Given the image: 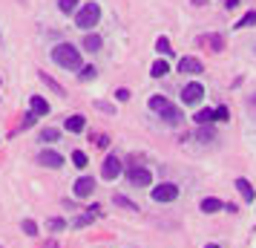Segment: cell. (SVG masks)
<instances>
[{"mask_svg": "<svg viewBox=\"0 0 256 248\" xmlns=\"http://www.w3.org/2000/svg\"><path fill=\"white\" fill-rule=\"evenodd\" d=\"M52 61L58 67H64V70H81V52L72 44H58L52 49Z\"/></svg>", "mask_w": 256, "mask_h": 248, "instance_id": "6da1fadb", "label": "cell"}, {"mask_svg": "<svg viewBox=\"0 0 256 248\" xmlns=\"http://www.w3.org/2000/svg\"><path fill=\"white\" fill-rule=\"evenodd\" d=\"M98 18H101V9H98V3H86L81 12L75 15V24L81 26V29H92L98 24Z\"/></svg>", "mask_w": 256, "mask_h": 248, "instance_id": "7a4b0ae2", "label": "cell"}, {"mask_svg": "<svg viewBox=\"0 0 256 248\" xmlns=\"http://www.w3.org/2000/svg\"><path fill=\"white\" fill-rule=\"evenodd\" d=\"M127 176H130V182H132L136 188H150V182H152V173L147 170V167H141V165L130 167Z\"/></svg>", "mask_w": 256, "mask_h": 248, "instance_id": "3957f363", "label": "cell"}, {"mask_svg": "<svg viewBox=\"0 0 256 248\" xmlns=\"http://www.w3.org/2000/svg\"><path fill=\"white\" fill-rule=\"evenodd\" d=\"M202 95H204V87H202L198 81L187 84L184 90H182V104L193 107V104H198V101H202Z\"/></svg>", "mask_w": 256, "mask_h": 248, "instance_id": "277c9868", "label": "cell"}, {"mask_svg": "<svg viewBox=\"0 0 256 248\" xmlns=\"http://www.w3.org/2000/svg\"><path fill=\"white\" fill-rule=\"evenodd\" d=\"M176 196H178V188H176L173 182H162V185L152 188V199L156 202H173Z\"/></svg>", "mask_w": 256, "mask_h": 248, "instance_id": "5b68a950", "label": "cell"}, {"mask_svg": "<svg viewBox=\"0 0 256 248\" xmlns=\"http://www.w3.org/2000/svg\"><path fill=\"white\" fill-rule=\"evenodd\" d=\"M121 170H124V165H121V159H118L116 153H110V156L104 159V167H101V176L112 182V179H118V173H121Z\"/></svg>", "mask_w": 256, "mask_h": 248, "instance_id": "8992f818", "label": "cell"}, {"mask_svg": "<svg viewBox=\"0 0 256 248\" xmlns=\"http://www.w3.org/2000/svg\"><path fill=\"white\" fill-rule=\"evenodd\" d=\"M38 162L44 167H52V170H58V167H64V156L55 153V150H40L38 153Z\"/></svg>", "mask_w": 256, "mask_h": 248, "instance_id": "52a82bcc", "label": "cell"}, {"mask_svg": "<svg viewBox=\"0 0 256 248\" xmlns=\"http://www.w3.org/2000/svg\"><path fill=\"white\" fill-rule=\"evenodd\" d=\"M178 72H184V75H198V72H202V61L193 58V55H184V58L178 61Z\"/></svg>", "mask_w": 256, "mask_h": 248, "instance_id": "ba28073f", "label": "cell"}, {"mask_svg": "<svg viewBox=\"0 0 256 248\" xmlns=\"http://www.w3.org/2000/svg\"><path fill=\"white\" fill-rule=\"evenodd\" d=\"M72 188H75V196H81V199H84V196H90V193L95 190V179L92 176H81Z\"/></svg>", "mask_w": 256, "mask_h": 248, "instance_id": "9c48e42d", "label": "cell"}, {"mask_svg": "<svg viewBox=\"0 0 256 248\" xmlns=\"http://www.w3.org/2000/svg\"><path fill=\"white\" fill-rule=\"evenodd\" d=\"M98 211H101L98 205H90L86 213H81V216H75V219H72V228H84V225H90L92 219H98Z\"/></svg>", "mask_w": 256, "mask_h": 248, "instance_id": "30bf717a", "label": "cell"}, {"mask_svg": "<svg viewBox=\"0 0 256 248\" xmlns=\"http://www.w3.org/2000/svg\"><path fill=\"white\" fill-rule=\"evenodd\" d=\"M162 118L170 124V127H176V124L182 121V110H178V107H173V104H167V107L162 110Z\"/></svg>", "mask_w": 256, "mask_h": 248, "instance_id": "8fae6325", "label": "cell"}, {"mask_svg": "<svg viewBox=\"0 0 256 248\" xmlns=\"http://www.w3.org/2000/svg\"><path fill=\"white\" fill-rule=\"evenodd\" d=\"M236 190H239V193H242V199L244 202H254L256 199V193H254V188H250V182H248V179H236Z\"/></svg>", "mask_w": 256, "mask_h": 248, "instance_id": "7c38bea8", "label": "cell"}, {"mask_svg": "<svg viewBox=\"0 0 256 248\" xmlns=\"http://www.w3.org/2000/svg\"><path fill=\"white\" fill-rule=\"evenodd\" d=\"M222 208H224V202L216 199V196H208V199H202V211H204V213H216V211H222Z\"/></svg>", "mask_w": 256, "mask_h": 248, "instance_id": "4fadbf2b", "label": "cell"}, {"mask_svg": "<svg viewBox=\"0 0 256 248\" xmlns=\"http://www.w3.org/2000/svg\"><path fill=\"white\" fill-rule=\"evenodd\" d=\"M29 104H32V113H35V116H46V113H49V101H44L40 95H32V101H29Z\"/></svg>", "mask_w": 256, "mask_h": 248, "instance_id": "5bb4252c", "label": "cell"}, {"mask_svg": "<svg viewBox=\"0 0 256 248\" xmlns=\"http://www.w3.org/2000/svg\"><path fill=\"white\" fill-rule=\"evenodd\" d=\"M64 127L70 133H81L84 130V116H70L66 121H64Z\"/></svg>", "mask_w": 256, "mask_h": 248, "instance_id": "9a60e30c", "label": "cell"}, {"mask_svg": "<svg viewBox=\"0 0 256 248\" xmlns=\"http://www.w3.org/2000/svg\"><path fill=\"white\" fill-rule=\"evenodd\" d=\"M196 121L202 124V127H204V124H213V121H216V110H210V107H208V110H198Z\"/></svg>", "mask_w": 256, "mask_h": 248, "instance_id": "2e32d148", "label": "cell"}, {"mask_svg": "<svg viewBox=\"0 0 256 248\" xmlns=\"http://www.w3.org/2000/svg\"><path fill=\"white\" fill-rule=\"evenodd\" d=\"M167 72H170V67H167V61H156V64L150 67V75H152V78H164Z\"/></svg>", "mask_w": 256, "mask_h": 248, "instance_id": "e0dca14e", "label": "cell"}, {"mask_svg": "<svg viewBox=\"0 0 256 248\" xmlns=\"http://www.w3.org/2000/svg\"><path fill=\"white\" fill-rule=\"evenodd\" d=\"M84 49H86V52H98V49H101V38L98 35H86L84 38Z\"/></svg>", "mask_w": 256, "mask_h": 248, "instance_id": "ac0fdd59", "label": "cell"}, {"mask_svg": "<svg viewBox=\"0 0 256 248\" xmlns=\"http://www.w3.org/2000/svg\"><path fill=\"white\" fill-rule=\"evenodd\" d=\"M60 130L58 127H46V130H40V142H58Z\"/></svg>", "mask_w": 256, "mask_h": 248, "instance_id": "d6986e66", "label": "cell"}, {"mask_svg": "<svg viewBox=\"0 0 256 248\" xmlns=\"http://www.w3.org/2000/svg\"><path fill=\"white\" fill-rule=\"evenodd\" d=\"M167 104H170V101H167L164 95H152V98H150V110H156V113H162Z\"/></svg>", "mask_w": 256, "mask_h": 248, "instance_id": "ffe728a7", "label": "cell"}, {"mask_svg": "<svg viewBox=\"0 0 256 248\" xmlns=\"http://www.w3.org/2000/svg\"><path fill=\"white\" fill-rule=\"evenodd\" d=\"M116 205H118V208H127V211H138V205H136V202H130L127 196H118V193H116Z\"/></svg>", "mask_w": 256, "mask_h": 248, "instance_id": "44dd1931", "label": "cell"}, {"mask_svg": "<svg viewBox=\"0 0 256 248\" xmlns=\"http://www.w3.org/2000/svg\"><path fill=\"white\" fill-rule=\"evenodd\" d=\"M204 41L210 44V49H213V52H219V49L224 47V38H222V35H210V38H204Z\"/></svg>", "mask_w": 256, "mask_h": 248, "instance_id": "7402d4cb", "label": "cell"}, {"mask_svg": "<svg viewBox=\"0 0 256 248\" xmlns=\"http://www.w3.org/2000/svg\"><path fill=\"white\" fill-rule=\"evenodd\" d=\"M46 228H49V231H64V228H66V222H64L60 216H52V219H46Z\"/></svg>", "mask_w": 256, "mask_h": 248, "instance_id": "603a6c76", "label": "cell"}, {"mask_svg": "<svg viewBox=\"0 0 256 248\" xmlns=\"http://www.w3.org/2000/svg\"><path fill=\"white\" fill-rule=\"evenodd\" d=\"M58 6H60V12L64 15H72L75 12V6H78V0H58Z\"/></svg>", "mask_w": 256, "mask_h": 248, "instance_id": "cb8c5ba5", "label": "cell"}, {"mask_svg": "<svg viewBox=\"0 0 256 248\" xmlns=\"http://www.w3.org/2000/svg\"><path fill=\"white\" fill-rule=\"evenodd\" d=\"M156 52L170 55V52H173V49H170V41H167V38H158V41H156Z\"/></svg>", "mask_w": 256, "mask_h": 248, "instance_id": "d4e9b609", "label": "cell"}, {"mask_svg": "<svg viewBox=\"0 0 256 248\" xmlns=\"http://www.w3.org/2000/svg\"><path fill=\"white\" fill-rule=\"evenodd\" d=\"M254 24H256V9H254V12L244 15V18H242V21H239L236 26H239V29H248V26H254Z\"/></svg>", "mask_w": 256, "mask_h": 248, "instance_id": "484cf974", "label": "cell"}, {"mask_svg": "<svg viewBox=\"0 0 256 248\" xmlns=\"http://www.w3.org/2000/svg\"><path fill=\"white\" fill-rule=\"evenodd\" d=\"M40 81H44V84H49V87H52V90H55L58 95H64V87H60L58 81H52V78H49L46 72H40Z\"/></svg>", "mask_w": 256, "mask_h": 248, "instance_id": "4316f807", "label": "cell"}, {"mask_svg": "<svg viewBox=\"0 0 256 248\" xmlns=\"http://www.w3.org/2000/svg\"><path fill=\"white\" fill-rule=\"evenodd\" d=\"M95 75H98L95 67H81V81H92Z\"/></svg>", "mask_w": 256, "mask_h": 248, "instance_id": "83f0119b", "label": "cell"}, {"mask_svg": "<svg viewBox=\"0 0 256 248\" xmlns=\"http://www.w3.org/2000/svg\"><path fill=\"white\" fill-rule=\"evenodd\" d=\"M72 162H75V167H86V153L84 150H75L72 153Z\"/></svg>", "mask_w": 256, "mask_h": 248, "instance_id": "f1b7e54d", "label": "cell"}, {"mask_svg": "<svg viewBox=\"0 0 256 248\" xmlns=\"http://www.w3.org/2000/svg\"><path fill=\"white\" fill-rule=\"evenodd\" d=\"M20 228H24L26 236H35V234H38V225L32 222V219H24V225H20Z\"/></svg>", "mask_w": 256, "mask_h": 248, "instance_id": "f546056e", "label": "cell"}, {"mask_svg": "<svg viewBox=\"0 0 256 248\" xmlns=\"http://www.w3.org/2000/svg\"><path fill=\"white\" fill-rule=\"evenodd\" d=\"M35 121H38V116H35V113H26V116H24V121H20V127H24V130H29V127H35Z\"/></svg>", "mask_w": 256, "mask_h": 248, "instance_id": "4dcf8cb0", "label": "cell"}, {"mask_svg": "<svg viewBox=\"0 0 256 248\" xmlns=\"http://www.w3.org/2000/svg\"><path fill=\"white\" fill-rule=\"evenodd\" d=\"M198 139H202V142H213V139H216V133L208 130V127H202V130H198Z\"/></svg>", "mask_w": 256, "mask_h": 248, "instance_id": "1f68e13d", "label": "cell"}, {"mask_svg": "<svg viewBox=\"0 0 256 248\" xmlns=\"http://www.w3.org/2000/svg\"><path fill=\"white\" fill-rule=\"evenodd\" d=\"M228 116H230L228 107H216V121H228Z\"/></svg>", "mask_w": 256, "mask_h": 248, "instance_id": "d6a6232c", "label": "cell"}, {"mask_svg": "<svg viewBox=\"0 0 256 248\" xmlns=\"http://www.w3.org/2000/svg\"><path fill=\"white\" fill-rule=\"evenodd\" d=\"M116 98H118V101H130V90H124V87H121V90L116 93Z\"/></svg>", "mask_w": 256, "mask_h": 248, "instance_id": "836d02e7", "label": "cell"}, {"mask_svg": "<svg viewBox=\"0 0 256 248\" xmlns=\"http://www.w3.org/2000/svg\"><path fill=\"white\" fill-rule=\"evenodd\" d=\"M92 142L98 144V147H106V144H110V139H106V136H92Z\"/></svg>", "mask_w": 256, "mask_h": 248, "instance_id": "e575fe53", "label": "cell"}, {"mask_svg": "<svg viewBox=\"0 0 256 248\" xmlns=\"http://www.w3.org/2000/svg\"><path fill=\"white\" fill-rule=\"evenodd\" d=\"M95 107H98V110H104V113H112V104H106V101H98Z\"/></svg>", "mask_w": 256, "mask_h": 248, "instance_id": "d590c367", "label": "cell"}, {"mask_svg": "<svg viewBox=\"0 0 256 248\" xmlns=\"http://www.w3.org/2000/svg\"><path fill=\"white\" fill-rule=\"evenodd\" d=\"M224 6H228V9H233V6H239V0H228Z\"/></svg>", "mask_w": 256, "mask_h": 248, "instance_id": "8d00e7d4", "label": "cell"}, {"mask_svg": "<svg viewBox=\"0 0 256 248\" xmlns=\"http://www.w3.org/2000/svg\"><path fill=\"white\" fill-rule=\"evenodd\" d=\"M204 248H219V245H204Z\"/></svg>", "mask_w": 256, "mask_h": 248, "instance_id": "74e56055", "label": "cell"}, {"mask_svg": "<svg viewBox=\"0 0 256 248\" xmlns=\"http://www.w3.org/2000/svg\"><path fill=\"white\" fill-rule=\"evenodd\" d=\"M20 3H26V0H20Z\"/></svg>", "mask_w": 256, "mask_h": 248, "instance_id": "f35d334b", "label": "cell"}, {"mask_svg": "<svg viewBox=\"0 0 256 248\" xmlns=\"http://www.w3.org/2000/svg\"><path fill=\"white\" fill-rule=\"evenodd\" d=\"M254 101H256V98H254Z\"/></svg>", "mask_w": 256, "mask_h": 248, "instance_id": "ab89813d", "label": "cell"}]
</instances>
